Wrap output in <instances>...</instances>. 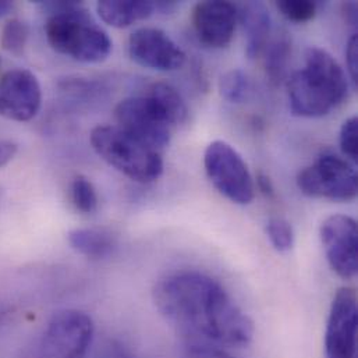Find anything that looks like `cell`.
Listing matches in <instances>:
<instances>
[{
  "label": "cell",
  "instance_id": "30",
  "mask_svg": "<svg viewBox=\"0 0 358 358\" xmlns=\"http://www.w3.org/2000/svg\"><path fill=\"white\" fill-rule=\"evenodd\" d=\"M257 184H258L259 191H261L264 195H266V196H269V198H272V196L275 195V187H273L272 181H271V179H269L266 175L259 173V175L257 176Z\"/></svg>",
  "mask_w": 358,
  "mask_h": 358
},
{
  "label": "cell",
  "instance_id": "13",
  "mask_svg": "<svg viewBox=\"0 0 358 358\" xmlns=\"http://www.w3.org/2000/svg\"><path fill=\"white\" fill-rule=\"evenodd\" d=\"M192 27L198 39L210 48L227 46L234 35L237 7L229 1L208 0L195 4Z\"/></svg>",
  "mask_w": 358,
  "mask_h": 358
},
{
  "label": "cell",
  "instance_id": "27",
  "mask_svg": "<svg viewBox=\"0 0 358 358\" xmlns=\"http://www.w3.org/2000/svg\"><path fill=\"white\" fill-rule=\"evenodd\" d=\"M346 63H348V71L350 76V80L355 85H357L358 81V38L357 34H355L346 48Z\"/></svg>",
  "mask_w": 358,
  "mask_h": 358
},
{
  "label": "cell",
  "instance_id": "17",
  "mask_svg": "<svg viewBox=\"0 0 358 358\" xmlns=\"http://www.w3.org/2000/svg\"><path fill=\"white\" fill-rule=\"evenodd\" d=\"M147 94H150L159 102V105L164 108L168 117L173 123V126L185 122L188 116V108L175 87L166 83H155L148 88Z\"/></svg>",
  "mask_w": 358,
  "mask_h": 358
},
{
  "label": "cell",
  "instance_id": "11",
  "mask_svg": "<svg viewBox=\"0 0 358 358\" xmlns=\"http://www.w3.org/2000/svg\"><path fill=\"white\" fill-rule=\"evenodd\" d=\"M38 78L25 69H14L0 78V116L13 122L34 119L41 108Z\"/></svg>",
  "mask_w": 358,
  "mask_h": 358
},
{
  "label": "cell",
  "instance_id": "19",
  "mask_svg": "<svg viewBox=\"0 0 358 358\" xmlns=\"http://www.w3.org/2000/svg\"><path fill=\"white\" fill-rule=\"evenodd\" d=\"M219 91L222 98L226 101L231 103H241L251 92V83L243 70L233 69L220 77Z\"/></svg>",
  "mask_w": 358,
  "mask_h": 358
},
{
  "label": "cell",
  "instance_id": "23",
  "mask_svg": "<svg viewBox=\"0 0 358 358\" xmlns=\"http://www.w3.org/2000/svg\"><path fill=\"white\" fill-rule=\"evenodd\" d=\"M278 10L293 22H307L317 14V1L310 0H283L276 3Z\"/></svg>",
  "mask_w": 358,
  "mask_h": 358
},
{
  "label": "cell",
  "instance_id": "1",
  "mask_svg": "<svg viewBox=\"0 0 358 358\" xmlns=\"http://www.w3.org/2000/svg\"><path fill=\"white\" fill-rule=\"evenodd\" d=\"M154 303L191 342L227 348H245L252 342L254 322L208 275L179 272L161 279L154 289Z\"/></svg>",
  "mask_w": 358,
  "mask_h": 358
},
{
  "label": "cell",
  "instance_id": "10",
  "mask_svg": "<svg viewBox=\"0 0 358 358\" xmlns=\"http://www.w3.org/2000/svg\"><path fill=\"white\" fill-rule=\"evenodd\" d=\"M321 240L331 268L350 280L358 271L357 222L348 215H332L321 224Z\"/></svg>",
  "mask_w": 358,
  "mask_h": 358
},
{
  "label": "cell",
  "instance_id": "28",
  "mask_svg": "<svg viewBox=\"0 0 358 358\" xmlns=\"http://www.w3.org/2000/svg\"><path fill=\"white\" fill-rule=\"evenodd\" d=\"M17 154V145L11 141H0V168L7 165Z\"/></svg>",
  "mask_w": 358,
  "mask_h": 358
},
{
  "label": "cell",
  "instance_id": "26",
  "mask_svg": "<svg viewBox=\"0 0 358 358\" xmlns=\"http://www.w3.org/2000/svg\"><path fill=\"white\" fill-rule=\"evenodd\" d=\"M94 358H136L134 355L126 348L122 342L116 339H106L103 341L96 352Z\"/></svg>",
  "mask_w": 358,
  "mask_h": 358
},
{
  "label": "cell",
  "instance_id": "15",
  "mask_svg": "<svg viewBox=\"0 0 358 358\" xmlns=\"http://www.w3.org/2000/svg\"><path fill=\"white\" fill-rule=\"evenodd\" d=\"M101 18L116 28H126L137 21L150 18L158 11V1L103 0L96 4Z\"/></svg>",
  "mask_w": 358,
  "mask_h": 358
},
{
  "label": "cell",
  "instance_id": "2",
  "mask_svg": "<svg viewBox=\"0 0 358 358\" xmlns=\"http://www.w3.org/2000/svg\"><path fill=\"white\" fill-rule=\"evenodd\" d=\"M306 67L289 80V101L294 116L322 117L338 108L348 96L349 81L345 70L327 50L310 46Z\"/></svg>",
  "mask_w": 358,
  "mask_h": 358
},
{
  "label": "cell",
  "instance_id": "4",
  "mask_svg": "<svg viewBox=\"0 0 358 358\" xmlns=\"http://www.w3.org/2000/svg\"><path fill=\"white\" fill-rule=\"evenodd\" d=\"M90 140L94 151L129 179L148 184L159 179L164 172L161 152L119 126H98L91 131Z\"/></svg>",
  "mask_w": 358,
  "mask_h": 358
},
{
  "label": "cell",
  "instance_id": "3",
  "mask_svg": "<svg viewBox=\"0 0 358 358\" xmlns=\"http://www.w3.org/2000/svg\"><path fill=\"white\" fill-rule=\"evenodd\" d=\"M50 14L45 32L60 55L83 63H99L112 52V41L80 1H41Z\"/></svg>",
  "mask_w": 358,
  "mask_h": 358
},
{
  "label": "cell",
  "instance_id": "31",
  "mask_svg": "<svg viewBox=\"0 0 358 358\" xmlns=\"http://www.w3.org/2000/svg\"><path fill=\"white\" fill-rule=\"evenodd\" d=\"M15 4L13 1H7V0H0V18L8 15L13 10H14Z\"/></svg>",
  "mask_w": 358,
  "mask_h": 358
},
{
  "label": "cell",
  "instance_id": "7",
  "mask_svg": "<svg viewBox=\"0 0 358 358\" xmlns=\"http://www.w3.org/2000/svg\"><path fill=\"white\" fill-rule=\"evenodd\" d=\"M208 179L229 201L247 205L254 199L255 187L241 155L224 141L210 143L203 155Z\"/></svg>",
  "mask_w": 358,
  "mask_h": 358
},
{
  "label": "cell",
  "instance_id": "29",
  "mask_svg": "<svg viewBox=\"0 0 358 358\" xmlns=\"http://www.w3.org/2000/svg\"><path fill=\"white\" fill-rule=\"evenodd\" d=\"M342 11L345 15V20L352 25V27H357V4L355 1H349L345 3L342 6Z\"/></svg>",
  "mask_w": 358,
  "mask_h": 358
},
{
  "label": "cell",
  "instance_id": "22",
  "mask_svg": "<svg viewBox=\"0 0 358 358\" xmlns=\"http://www.w3.org/2000/svg\"><path fill=\"white\" fill-rule=\"evenodd\" d=\"M266 234L276 251L287 252L293 248L294 231L292 224L286 219H282V217L271 219L266 223Z\"/></svg>",
  "mask_w": 358,
  "mask_h": 358
},
{
  "label": "cell",
  "instance_id": "21",
  "mask_svg": "<svg viewBox=\"0 0 358 358\" xmlns=\"http://www.w3.org/2000/svg\"><path fill=\"white\" fill-rule=\"evenodd\" d=\"M71 201L78 212L94 213L98 208V195L94 184L84 176H77L71 182Z\"/></svg>",
  "mask_w": 358,
  "mask_h": 358
},
{
  "label": "cell",
  "instance_id": "12",
  "mask_svg": "<svg viewBox=\"0 0 358 358\" xmlns=\"http://www.w3.org/2000/svg\"><path fill=\"white\" fill-rule=\"evenodd\" d=\"M130 57L143 67L172 71L185 62V53L179 45L162 29L140 28L129 39Z\"/></svg>",
  "mask_w": 358,
  "mask_h": 358
},
{
  "label": "cell",
  "instance_id": "20",
  "mask_svg": "<svg viewBox=\"0 0 358 358\" xmlns=\"http://www.w3.org/2000/svg\"><path fill=\"white\" fill-rule=\"evenodd\" d=\"M29 35V28L28 25L17 18L8 20L0 34V43L1 48L15 56H20L27 45Z\"/></svg>",
  "mask_w": 358,
  "mask_h": 358
},
{
  "label": "cell",
  "instance_id": "14",
  "mask_svg": "<svg viewBox=\"0 0 358 358\" xmlns=\"http://www.w3.org/2000/svg\"><path fill=\"white\" fill-rule=\"evenodd\" d=\"M237 18H240L247 35L245 55L248 59L259 57L269 43L272 31L268 8L261 1H247L237 7Z\"/></svg>",
  "mask_w": 358,
  "mask_h": 358
},
{
  "label": "cell",
  "instance_id": "33",
  "mask_svg": "<svg viewBox=\"0 0 358 358\" xmlns=\"http://www.w3.org/2000/svg\"><path fill=\"white\" fill-rule=\"evenodd\" d=\"M0 63H1V60H0Z\"/></svg>",
  "mask_w": 358,
  "mask_h": 358
},
{
  "label": "cell",
  "instance_id": "32",
  "mask_svg": "<svg viewBox=\"0 0 358 358\" xmlns=\"http://www.w3.org/2000/svg\"><path fill=\"white\" fill-rule=\"evenodd\" d=\"M1 202H3V189L0 188V208H1Z\"/></svg>",
  "mask_w": 358,
  "mask_h": 358
},
{
  "label": "cell",
  "instance_id": "9",
  "mask_svg": "<svg viewBox=\"0 0 358 358\" xmlns=\"http://www.w3.org/2000/svg\"><path fill=\"white\" fill-rule=\"evenodd\" d=\"M357 322V294L350 287H342L334 297L327 324V358H356Z\"/></svg>",
  "mask_w": 358,
  "mask_h": 358
},
{
  "label": "cell",
  "instance_id": "8",
  "mask_svg": "<svg viewBox=\"0 0 358 358\" xmlns=\"http://www.w3.org/2000/svg\"><path fill=\"white\" fill-rule=\"evenodd\" d=\"M297 185L307 196L346 202L357 196V172L349 161L324 154L314 165L299 173Z\"/></svg>",
  "mask_w": 358,
  "mask_h": 358
},
{
  "label": "cell",
  "instance_id": "25",
  "mask_svg": "<svg viewBox=\"0 0 358 358\" xmlns=\"http://www.w3.org/2000/svg\"><path fill=\"white\" fill-rule=\"evenodd\" d=\"M179 358H238L210 345L188 342L181 346Z\"/></svg>",
  "mask_w": 358,
  "mask_h": 358
},
{
  "label": "cell",
  "instance_id": "6",
  "mask_svg": "<svg viewBox=\"0 0 358 358\" xmlns=\"http://www.w3.org/2000/svg\"><path fill=\"white\" fill-rule=\"evenodd\" d=\"M115 116L122 130L158 152L169 145L175 126L150 94L119 102Z\"/></svg>",
  "mask_w": 358,
  "mask_h": 358
},
{
  "label": "cell",
  "instance_id": "24",
  "mask_svg": "<svg viewBox=\"0 0 358 358\" xmlns=\"http://www.w3.org/2000/svg\"><path fill=\"white\" fill-rule=\"evenodd\" d=\"M357 138L358 119L357 116H352L342 124L339 143H341V150L343 155L353 162H357L358 159Z\"/></svg>",
  "mask_w": 358,
  "mask_h": 358
},
{
  "label": "cell",
  "instance_id": "18",
  "mask_svg": "<svg viewBox=\"0 0 358 358\" xmlns=\"http://www.w3.org/2000/svg\"><path fill=\"white\" fill-rule=\"evenodd\" d=\"M266 74L273 84H280L287 74V63L292 55L290 41L282 35L266 46Z\"/></svg>",
  "mask_w": 358,
  "mask_h": 358
},
{
  "label": "cell",
  "instance_id": "16",
  "mask_svg": "<svg viewBox=\"0 0 358 358\" xmlns=\"http://www.w3.org/2000/svg\"><path fill=\"white\" fill-rule=\"evenodd\" d=\"M67 238L76 252L96 261L109 258L117 247L116 237L106 229H74L69 233Z\"/></svg>",
  "mask_w": 358,
  "mask_h": 358
},
{
  "label": "cell",
  "instance_id": "5",
  "mask_svg": "<svg viewBox=\"0 0 358 358\" xmlns=\"http://www.w3.org/2000/svg\"><path fill=\"white\" fill-rule=\"evenodd\" d=\"M95 334L92 318L78 310L56 313L24 358H85Z\"/></svg>",
  "mask_w": 358,
  "mask_h": 358
}]
</instances>
